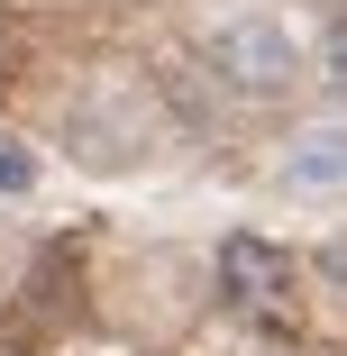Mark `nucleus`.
Here are the masks:
<instances>
[{"mask_svg":"<svg viewBox=\"0 0 347 356\" xmlns=\"http://www.w3.org/2000/svg\"><path fill=\"white\" fill-rule=\"evenodd\" d=\"M220 283H229V302L247 311V320H293V265L284 256H274L265 238H229L220 247Z\"/></svg>","mask_w":347,"mask_h":356,"instance_id":"2","label":"nucleus"},{"mask_svg":"<svg viewBox=\"0 0 347 356\" xmlns=\"http://www.w3.org/2000/svg\"><path fill=\"white\" fill-rule=\"evenodd\" d=\"M28 183H37V165H28L19 147H0V192H28Z\"/></svg>","mask_w":347,"mask_h":356,"instance_id":"5","label":"nucleus"},{"mask_svg":"<svg viewBox=\"0 0 347 356\" xmlns=\"http://www.w3.org/2000/svg\"><path fill=\"white\" fill-rule=\"evenodd\" d=\"M347 174V128H311L293 147V183H338Z\"/></svg>","mask_w":347,"mask_h":356,"instance_id":"3","label":"nucleus"},{"mask_svg":"<svg viewBox=\"0 0 347 356\" xmlns=\"http://www.w3.org/2000/svg\"><path fill=\"white\" fill-rule=\"evenodd\" d=\"M320 274H329V283H338V293H347V229H338V238L320 247Z\"/></svg>","mask_w":347,"mask_h":356,"instance_id":"6","label":"nucleus"},{"mask_svg":"<svg viewBox=\"0 0 347 356\" xmlns=\"http://www.w3.org/2000/svg\"><path fill=\"white\" fill-rule=\"evenodd\" d=\"M201 64H211V74H220L229 92H247V101L293 92V74H302L293 28H284V19H265V10H238V19H220L211 37H201Z\"/></svg>","mask_w":347,"mask_h":356,"instance_id":"1","label":"nucleus"},{"mask_svg":"<svg viewBox=\"0 0 347 356\" xmlns=\"http://www.w3.org/2000/svg\"><path fill=\"white\" fill-rule=\"evenodd\" d=\"M320 83H329V101L347 110V19L329 28V46H320Z\"/></svg>","mask_w":347,"mask_h":356,"instance_id":"4","label":"nucleus"}]
</instances>
